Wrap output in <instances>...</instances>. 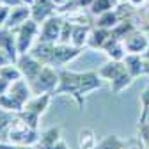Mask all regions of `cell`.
Here are the masks:
<instances>
[{
	"label": "cell",
	"instance_id": "6",
	"mask_svg": "<svg viewBox=\"0 0 149 149\" xmlns=\"http://www.w3.org/2000/svg\"><path fill=\"white\" fill-rule=\"evenodd\" d=\"M39 29H41V25L36 20H32V18H29V20L25 23H22L20 27L13 29L14 34H16V45H18L20 55L30 52V48L37 41V37H39Z\"/></svg>",
	"mask_w": 149,
	"mask_h": 149
},
{
	"label": "cell",
	"instance_id": "1",
	"mask_svg": "<svg viewBox=\"0 0 149 149\" xmlns=\"http://www.w3.org/2000/svg\"><path fill=\"white\" fill-rule=\"evenodd\" d=\"M103 78L98 71H71L66 68L59 69V85L55 87L53 96H69L77 101L78 108H84L85 96L101 89Z\"/></svg>",
	"mask_w": 149,
	"mask_h": 149
},
{
	"label": "cell",
	"instance_id": "36",
	"mask_svg": "<svg viewBox=\"0 0 149 149\" xmlns=\"http://www.w3.org/2000/svg\"><path fill=\"white\" fill-rule=\"evenodd\" d=\"M11 62V59L7 57V55L2 52V50H0V68H2V66H6V64H9Z\"/></svg>",
	"mask_w": 149,
	"mask_h": 149
},
{
	"label": "cell",
	"instance_id": "15",
	"mask_svg": "<svg viewBox=\"0 0 149 149\" xmlns=\"http://www.w3.org/2000/svg\"><path fill=\"white\" fill-rule=\"evenodd\" d=\"M124 71H126V66H124L123 61H110V59H108V62H105V64L98 69L100 77H101L103 80H108V82L116 80L119 74H123Z\"/></svg>",
	"mask_w": 149,
	"mask_h": 149
},
{
	"label": "cell",
	"instance_id": "24",
	"mask_svg": "<svg viewBox=\"0 0 149 149\" xmlns=\"http://www.w3.org/2000/svg\"><path fill=\"white\" fill-rule=\"evenodd\" d=\"M0 77L6 78V80H9L13 84L16 80L23 78V74H22V71H20V68H18L16 62H9V64H6V66L0 68Z\"/></svg>",
	"mask_w": 149,
	"mask_h": 149
},
{
	"label": "cell",
	"instance_id": "29",
	"mask_svg": "<svg viewBox=\"0 0 149 149\" xmlns=\"http://www.w3.org/2000/svg\"><path fill=\"white\" fill-rule=\"evenodd\" d=\"M139 135H140L142 142L147 146V144H149V121H146V123H139Z\"/></svg>",
	"mask_w": 149,
	"mask_h": 149
},
{
	"label": "cell",
	"instance_id": "2",
	"mask_svg": "<svg viewBox=\"0 0 149 149\" xmlns=\"http://www.w3.org/2000/svg\"><path fill=\"white\" fill-rule=\"evenodd\" d=\"M84 48L64 45V43H45V41H36L30 48V53L36 59H39L43 64L53 66V68H66V64L73 62L77 57H80Z\"/></svg>",
	"mask_w": 149,
	"mask_h": 149
},
{
	"label": "cell",
	"instance_id": "9",
	"mask_svg": "<svg viewBox=\"0 0 149 149\" xmlns=\"http://www.w3.org/2000/svg\"><path fill=\"white\" fill-rule=\"evenodd\" d=\"M0 50H2L7 57L11 59V62H16L20 57V52H18V45H16V34L13 29L2 27L0 29Z\"/></svg>",
	"mask_w": 149,
	"mask_h": 149
},
{
	"label": "cell",
	"instance_id": "32",
	"mask_svg": "<svg viewBox=\"0 0 149 149\" xmlns=\"http://www.w3.org/2000/svg\"><path fill=\"white\" fill-rule=\"evenodd\" d=\"M9 13H11V7L6 6V4H0V29L6 27V22L9 18Z\"/></svg>",
	"mask_w": 149,
	"mask_h": 149
},
{
	"label": "cell",
	"instance_id": "8",
	"mask_svg": "<svg viewBox=\"0 0 149 149\" xmlns=\"http://www.w3.org/2000/svg\"><path fill=\"white\" fill-rule=\"evenodd\" d=\"M16 64H18V68H20L23 78H25L27 82L34 80L37 74H39V71L43 69V66H45L39 59H36L30 52H29V53H22L20 57H18Z\"/></svg>",
	"mask_w": 149,
	"mask_h": 149
},
{
	"label": "cell",
	"instance_id": "28",
	"mask_svg": "<svg viewBox=\"0 0 149 149\" xmlns=\"http://www.w3.org/2000/svg\"><path fill=\"white\" fill-rule=\"evenodd\" d=\"M73 27H74V23H73L71 20H64V23H62V30H61V39H59V43L71 45V34H73Z\"/></svg>",
	"mask_w": 149,
	"mask_h": 149
},
{
	"label": "cell",
	"instance_id": "23",
	"mask_svg": "<svg viewBox=\"0 0 149 149\" xmlns=\"http://www.w3.org/2000/svg\"><path fill=\"white\" fill-rule=\"evenodd\" d=\"M117 6V0H92V4L89 6V13L92 16H100L107 11L116 9Z\"/></svg>",
	"mask_w": 149,
	"mask_h": 149
},
{
	"label": "cell",
	"instance_id": "4",
	"mask_svg": "<svg viewBox=\"0 0 149 149\" xmlns=\"http://www.w3.org/2000/svg\"><path fill=\"white\" fill-rule=\"evenodd\" d=\"M52 98L53 94L52 92H46V94H39V96H32L25 107L22 108V112H18V117H22L25 123H29L30 126L34 128H39V123H41V117L45 116V112L48 110L50 103H52Z\"/></svg>",
	"mask_w": 149,
	"mask_h": 149
},
{
	"label": "cell",
	"instance_id": "40",
	"mask_svg": "<svg viewBox=\"0 0 149 149\" xmlns=\"http://www.w3.org/2000/svg\"><path fill=\"white\" fill-rule=\"evenodd\" d=\"M146 149H149V144H147V146H146Z\"/></svg>",
	"mask_w": 149,
	"mask_h": 149
},
{
	"label": "cell",
	"instance_id": "20",
	"mask_svg": "<svg viewBox=\"0 0 149 149\" xmlns=\"http://www.w3.org/2000/svg\"><path fill=\"white\" fill-rule=\"evenodd\" d=\"M98 137L92 128H80L78 130V147L80 149H96Z\"/></svg>",
	"mask_w": 149,
	"mask_h": 149
},
{
	"label": "cell",
	"instance_id": "22",
	"mask_svg": "<svg viewBox=\"0 0 149 149\" xmlns=\"http://www.w3.org/2000/svg\"><path fill=\"white\" fill-rule=\"evenodd\" d=\"M133 80H135V78L132 77V74H130L128 71H124L123 74H119L116 80L110 82V91L114 92V94H121L123 91H126L130 85L133 84Z\"/></svg>",
	"mask_w": 149,
	"mask_h": 149
},
{
	"label": "cell",
	"instance_id": "5",
	"mask_svg": "<svg viewBox=\"0 0 149 149\" xmlns=\"http://www.w3.org/2000/svg\"><path fill=\"white\" fill-rule=\"evenodd\" d=\"M30 89H32V94L34 96H39V94H46V92H52L55 87L59 85V69L53 68V66H48L45 64L43 69L39 71V74L29 82Z\"/></svg>",
	"mask_w": 149,
	"mask_h": 149
},
{
	"label": "cell",
	"instance_id": "35",
	"mask_svg": "<svg viewBox=\"0 0 149 149\" xmlns=\"http://www.w3.org/2000/svg\"><path fill=\"white\" fill-rule=\"evenodd\" d=\"M117 2H121V4H130V6H133V7H139V6H142L146 0H117Z\"/></svg>",
	"mask_w": 149,
	"mask_h": 149
},
{
	"label": "cell",
	"instance_id": "25",
	"mask_svg": "<svg viewBox=\"0 0 149 149\" xmlns=\"http://www.w3.org/2000/svg\"><path fill=\"white\" fill-rule=\"evenodd\" d=\"M23 105L14 100L9 92H6V94L0 96V110H6V112H13V114H18V112H22Z\"/></svg>",
	"mask_w": 149,
	"mask_h": 149
},
{
	"label": "cell",
	"instance_id": "21",
	"mask_svg": "<svg viewBox=\"0 0 149 149\" xmlns=\"http://www.w3.org/2000/svg\"><path fill=\"white\" fill-rule=\"evenodd\" d=\"M119 22H121V16H119L117 9L107 11V13H103L96 18V25L101 27V29H108V30H114Z\"/></svg>",
	"mask_w": 149,
	"mask_h": 149
},
{
	"label": "cell",
	"instance_id": "39",
	"mask_svg": "<svg viewBox=\"0 0 149 149\" xmlns=\"http://www.w3.org/2000/svg\"><path fill=\"white\" fill-rule=\"evenodd\" d=\"M144 55H146V57H149V48L146 50V53H144Z\"/></svg>",
	"mask_w": 149,
	"mask_h": 149
},
{
	"label": "cell",
	"instance_id": "16",
	"mask_svg": "<svg viewBox=\"0 0 149 149\" xmlns=\"http://www.w3.org/2000/svg\"><path fill=\"white\" fill-rule=\"evenodd\" d=\"M123 62L126 66V71L132 74L133 78H139L140 74H144V55H140V53H128Z\"/></svg>",
	"mask_w": 149,
	"mask_h": 149
},
{
	"label": "cell",
	"instance_id": "19",
	"mask_svg": "<svg viewBox=\"0 0 149 149\" xmlns=\"http://www.w3.org/2000/svg\"><path fill=\"white\" fill-rule=\"evenodd\" d=\"M89 34H91L89 25L74 23V27H73V34H71V45H73V46H78V48L87 46V43H89Z\"/></svg>",
	"mask_w": 149,
	"mask_h": 149
},
{
	"label": "cell",
	"instance_id": "33",
	"mask_svg": "<svg viewBox=\"0 0 149 149\" xmlns=\"http://www.w3.org/2000/svg\"><path fill=\"white\" fill-rule=\"evenodd\" d=\"M37 149H69V146L64 142V139H61L59 142H55L52 146H46V147H37Z\"/></svg>",
	"mask_w": 149,
	"mask_h": 149
},
{
	"label": "cell",
	"instance_id": "37",
	"mask_svg": "<svg viewBox=\"0 0 149 149\" xmlns=\"http://www.w3.org/2000/svg\"><path fill=\"white\" fill-rule=\"evenodd\" d=\"M53 2H55V4H57V7H61L62 4H66V2H68V0H53Z\"/></svg>",
	"mask_w": 149,
	"mask_h": 149
},
{
	"label": "cell",
	"instance_id": "12",
	"mask_svg": "<svg viewBox=\"0 0 149 149\" xmlns=\"http://www.w3.org/2000/svg\"><path fill=\"white\" fill-rule=\"evenodd\" d=\"M103 52L107 53V57L110 61H124V57L128 55V50H126V45L123 39H119V37L112 32V37L108 39V43L105 45Z\"/></svg>",
	"mask_w": 149,
	"mask_h": 149
},
{
	"label": "cell",
	"instance_id": "14",
	"mask_svg": "<svg viewBox=\"0 0 149 149\" xmlns=\"http://www.w3.org/2000/svg\"><path fill=\"white\" fill-rule=\"evenodd\" d=\"M7 92H9V94H11L14 100L20 101L23 107H25V103L34 96V94H32V89H30V85H29V82H27L25 78H20V80L13 82Z\"/></svg>",
	"mask_w": 149,
	"mask_h": 149
},
{
	"label": "cell",
	"instance_id": "31",
	"mask_svg": "<svg viewBox=\"0 0 149 149\" xmlns=\"http://www.w3.org/2000/svg\"><path fill=\"white\" fill-rule=\"evenodd\" d=\"M0 149H37V146H22V144H13L9 140L0 144Z\"/></svg>",
	"mask_w": 149,
	"mask_h": 149
},
{
	"label": "cell",
	"instance_id": "18",
	"mask_svg": "<svg viewBox=\"0 0 149 149\" xmlns=\"http://www.w3.org/2000/svg\"><path fill=\"white\" fill-rule=\"evenodd\" d=\"M62 139V128L61 126H50L46 130L41 132V137H39V142H37V147H46V146H52L55 142H59Z\"/></svg>",
	"mask_w": 149,
	"mask_h": 149
},
{
	"label": "cell",
	"instance_id": "13",
	"mask_svg": "<svg viewBox=\"0 0 149 149\" xmlns=\"http://www.w3.org/2000/svg\"><path fill=\"white\" fill-rule=\"evenodd\" d=\"M30 14H32V11H30V6H27V4H20V6L11 7V13H9L7 22H6V27L7 29L20 27L22 23H25L30 18Z\"/></svg>",
	"mask_w": 149,
	"mask_h": 149
},
{
	"label": "cell",
	"instance_id": "17",
	"mask_svg": "<svg viewBox=\"0 0 149 149\" xmlns=\"http://www.w3.org/2000/svg\"><path fill=\"white\" fill-rule=\"evenodd\" d=\"M110 37H112V30H108V29H101V27H96V29H92L91 34H89V43H87V46L103 50L105 45L108 43Z\"/></svg>",
	"mask_w": 149,
	"mask_h": 149
},
{
	"label": "cell",
	"instance_id": "38",
	"mask_svg": "<svg viewBox=\"0 0 149 149\" xmlns=\"http://www.w3.org/2000/svg\"><path fill=\"white\" fill-rule=\"evenodd\" d=\"M144 32H146V36H147V39H149V27H147V29H146Z\"/></svg>",
	"mask_w": 149,
	"mask_h": 149
},
{
	"label": "cell",
	"instance_id": "7",
	"mask_svg": "<svg viewBox=\"0 0 149 149\" xmlns=\"http://www.w3.org/2000/svg\"><path fill=\"white\" fill-rule=\"evenodd\" d=\"M62 23H64L62 14L55 13L53 16H50L48 20H45V22L41 23L39 37H37V41H45V43H59V39H61V30H62Z\"/></svg>",
	"mask_w": 149,
	"mask_h": 149
},
{
	"label": "cell",
	"instance_id": "3",
	"mask_svg": "<svg viewBox=\"0 0 149 149\" xmlns=\"http://www.w3.org/2000/svg\"><path fill=\"white\" fill-rule=\"evenodd\" d=\"M41 137V130L34 128L29 123H25L22 117H14L9 130H7V140L13 144H22V146H37Z\"/></svg>",
	"mask_w": 149,
	"mask_h": 149
},
{
	"label": "cell",
	"instance_id": "34",
	"mask_svg": "<svg viewBox=\"0 0 149 149\" xmlns=\"http://www.w3.org/2000/svg\"><path fill=\"white\" fill-rule=\"evenodd\" d=\"M9 87H11V82L0 77V96H2V94H6V92L9 91Z\"/></svg>",
	"mask_w": 149,
	"mask_h": 149
},
{
	"label": "cell",
	"instance_id": "11",
	"mask_svg": "<svg viewBox=\"0 0 149 149\" xmlns=\"http://www.w3.org/2000/svg\"><path fill=\"white\" fill-rule=\"evenodd\" d=\"M123 41L126 45L128 53H140V55H144L146 50L149 48V39H147L146 32H142V30H133L132 34H128Z\"/></svg>",
	"mask_w": 149,
	"mask_h": 149
},
{
	"label": "cell",
	"instance_id": "10",
	"mask_svg": "<svg viewBox=\"0 0 149 149\" xmlns=\"http://www.w3.org/2000/svg\"><path fill=\"white\" fill-rule=\"evenodd\" d=\"M57 9L59 7L53 0H34V4L30 6V11H32L30 18L41 25L45 20H48L50 16H53L57 13Z\"/></svg>",
	"mask_w": 149,
	"mask_h": 149
},
{
	"label": "cell",
	"instance_id": "27",
	"mask_svg": "<svg viewBox=\"0 0 149 149\" xmlns=\"http://www.w3.org/2000/svg\"><path fill=\"white\" fill-rule=\"evenodd\" d=\"M124 144H126V140L119 139L117 135H107V137L96 146V149H123Z\"/></svg>",
	"mask_w": 149,
	"mask_h": 149
},
{
	"label": "cell",
	"instance_id": "30",
	"mask_svg": "<svg viewBox=\"0 0 149 149\" xmlns=\"http://www.w3.org/2000/svg\"><path fill=\"white\" fill-rule=\"evenodd\" d=\"M123 149H146V144L142 142V139H132V140H126Z\"/></svg>",
	"mask_w": 149,
	"mask_h": 149
},
{
	"label": "cell",
	"instance_id": "26",
	"mask_svg": "<svg viewBox=\"0 0 149 149\" xmlns=\"http://www.w3.org/2000/svg\"><path fill=\"white\" fill-rule=\"evenodd\" d=\"M14 117H16V114H13V112L0 110V144L7 140V130Z\"/></svg>",
	"mask_w": 149,
	"mask_h": 149
}]
</instances>
